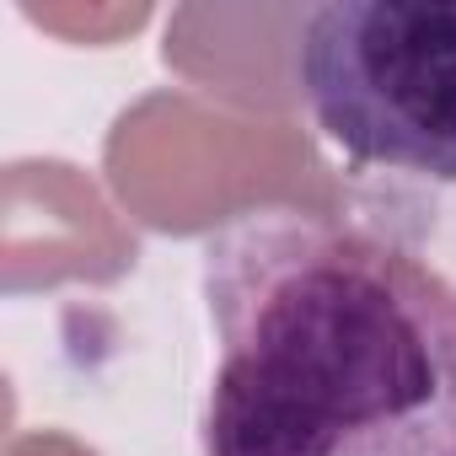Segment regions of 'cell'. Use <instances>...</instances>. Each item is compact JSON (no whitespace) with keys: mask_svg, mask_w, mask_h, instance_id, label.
Segmentation results:
<instances>
[{"mask_svg":"<svg viewBox=\"0 0 456 456\" xmlns=\"http://www.w3.org/2000/svg\"><path fill=\"white\" fill-rule=\"evenodd\" d=\"M204 456H456V285L360 220L264 204L204 242Z\"/></svg>","mask_w":456,"mask_h":456,"instance_id":"obj_1","label":"cell"},{"mask_svg":"<svg viewBox=\"0 0 456 456\" xmlns=\"http://www.w3.org/2000/svg\"><path fill=\"white\" fill-rule=\"evenodd\" d=\"M296 86L354 167L456 183V0H338L296 38Z\"/></svg>","mask_w":456,"mask_h":456,"instance_id":"obj_2","label":"cell"}]
</instances>
